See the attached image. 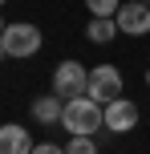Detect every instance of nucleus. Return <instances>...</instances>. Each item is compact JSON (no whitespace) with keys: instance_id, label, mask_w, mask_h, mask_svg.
Returning <instances> with one entry per match:
<instances>
[{"instance_id":"nucleus-1","label":"nucleus","mask_w":150,"mask_h":154,"mask_svg":"<svg viewBox=\"0 0 150 154\" xmlns=\"http://www.w3.org/2000/svg\"><path fill=\"white\" fill-rule=\"evenodd\" d=\"M61 126L73 134V138H93L97 134V126H106V106H97L93 97H69L65 101V118H61Z\"/></svg>"},{"instance_id":"nucleus-2","label":"nucleus","mask_w":150,"mask_h":154,"mask_svg":"<svg viewBox=\"0 0 150 154\" xmlns=\"http://www.w3.org/2000/svg\"><path fill=\"white\" fill-rule=\"evenodd\" d=\"M85 97H93L97 106H110V101L122 97V73L114 69V65H97L93 73H89V89Z\"/></svg>"},{"instance_id":"nucleus-3","label":"nucleus","mask_w":150,"mask_h":154,"mask_svg":"<svg viewBox=\"0 0 150 154\" xmlns=\"http://www.w3.org/2000/svg\"><path fill=\"white\" fill-rule=\"evenodd\" d=\"M85 89H89V73H85V65H77V61L57 65V73H53V93H57L61 101L81 97Z\"/></svg>"},{"instance_id":"nucleus-4","label":"nucleus","mask_w":150,"mask_h":154,"mask_svg":"<svg viewBox=\"0 0 150 154\" xmlns=\"http://www.w3.org/2000/svg\"><path fill=\"white\" fill-rule=\"evenodd\" d=\"M4 53L8 57H32L41 49V29L37 24H4Z\"/></svg>"},{"instance_id":"nucleus-5","label":"nucleus","mask_w":150,"mask_h":154,"mask_svg":"<svg viewBox=\"0 0 150 154\" xmlns=\"http://www.w3.org/2000/svg\"><path fill=\"white\" fill-rule=\"evenodd\" d=\"M114 20H118V32L146 37V32H150V4H142V0H134V4H122Z\"/></svg>"},{"instance_id":"nucleus-6","label":"nucleus","mask_w":150,"mask_h":154,"mask_svg":"<svg viewBox=\"0 0 150 154\" xmlns=\"http://www.w3.org/2000/svg\"><path fill=\"white\" fill-rule=\"evenodd\" d=\"M134 126H138V106L130 97H118V101L106 106V130L126 134V130H134Z\"/></svg>"},{"instance_id":"nucleus-7","label":"nucleus","mask_w":150,"mask_h":154,"mask_svg":"<svg viewBox=\"0 0 150 154\" xmlns=\"http://www.w3.org/2000/svg\"><path fill=\"white\" fill-rule=\"evenodd\" d=\"M0 154H32V138L24 126H0Z\"/></svg>"},{"instance_id":"nucleus-8","label":"nucleus","mask_w":150,"mask_h":154,"mask_svg":"<svg viewBox=\"0 0 150 154\" xmlns=\"http://www.w3.org/2000/svg\"><path fill=\"white\" fill-rule=\"evenodd\" d=\"M32 118H37L41 126H57V122L65 118V101L57 97V93H45V97L32 101Z\"/></svg>"},{"instance_id":"nucleus-9","label":"nucleus","mask_w":150,"mask_h":154,"mask_svg":"<svg viewBox=\"0 0 150 154\" xmlns=\"http://www.w3.org/2000/svg\"><path fill=\"white\" fill-rule=\"evenodd\" d=\"M114 32H118V20H114V16H93L89 29H85V37L93 41V45H110Z\"/></svg>"},{"instance_id":"nucleus-10","label":"nucleus","mask_w":150,"mask_h":154,"mask_svg":"<svg viewBox=\"0 0 150 154\" xmlns=\"http://www.w3.org/2000/svg\"><path fill=\"white\" fill-rule=\"evenodd\" d=\"M85 8H89L93 16H118L122 0H85Z\"/></svg>"},{"instance_id":"nucleus-11","label":"nucleus","mask_w":150,"mask_h":154,"mask_svg":"<svg viewBox=\"0 0 150 154\" xmlns=\"http://www.w3.org/2000/svg\"><path fill=\"white\" fill-rule=\"evenodd\" d=\"M65 154H97V142L93 138H73L69 146H65Z\"/></svg>"},{"instance_id":"nucleus-12","label":"nucleus","mask_w":150,"mask_h":154,"mask_svg":"<svg viewBox=\"0 0 150 154\" xmlns=\"http://www.w3.org/2000/svg\"><path fill=\"white\" fill-rule=\"evenodd\" d=\"M32 154H65V150L53 146V142H45V146H32Z\"/></svg>"},{"instance_id":"nucleus-13","label":"nucleus","mask_w":150,"mask_h":154,"mask_svg":"<svg viewBox=\"0 0 150 154\" xmlns=\"http://www.w3.org/2000/svg\"><path fill=\"white\" fill-rule=\"evenodd\" d=\"M0 57H8V53H4V41H0Z\"/></svg>"},{"instance_id":"nucleus-14","label":"nucleus","mask_w":150,"mask_h":154,"mask_svg":"<svg viewBox=\"0 0 150 154\" xmlns=\"http://www.w3.org/2000/svg\"><path fill=\"white\" fill-rule=\"evenodd\" d=\"M146 85H150V69H146Z\"/></svg>"},{"instance_id":"nucleus-15","label":"nucleus","mask_w":150,"mask_h":154,"mask_svg":"<svg viewBox=\"0 0 150 154\" xmlns=\"http://www.w3.org/2000/svg\"><path fill=\"white\" fill-rule=\"evenodd\" d=\"M0 24H4V20H0ZM0 37H4V29H0Z\"/></svg>"},{"instance_id":"nucleus-16","label":"nucleus","mask_w":150,"mask_h":154,"mask_svg":"<svg viewBox=\"0 0 150 154\" xmlns=\"http://www.w3.org/2000/svg\"><path fill=\"white\" fill-rule=\"evenodd\" d=\"M142 4H150V0H142Z\"/></svg>"},{"instance_id":"nucleus-17","label":"nucleus","mask_w":150,"mask_h":154,"mask_svg":"<svg viewBox=\"0 0 150 154\" xmlns=\"http://www.w3.org/2000/svg\"><path fill=\"white\" fill-rule=\"evenodd\" d=\"M0 4H4V0H0Z\"/></svg>"}]
</instances>
